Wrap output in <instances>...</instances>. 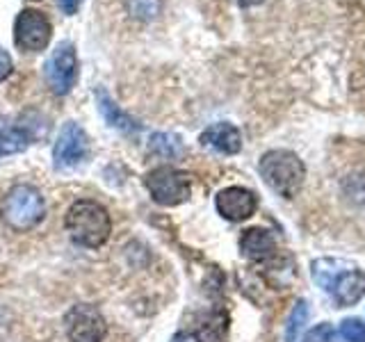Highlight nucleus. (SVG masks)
<instances>
[{
    "mask_svg": "<svg viewBox=\"0 0 365 342\" xmlns=\"http://www.w3.org/2000/svg\"><path fill=\"white\" fill-rule=\"evenodd\" d=\"M64 228L78 247L98 249L110 239L112 219L98 201L80 199L66 210Z\"/></svg>",
    "mask_w": 365,
    "mask_h": 342,
    "instance_id": "1",
    "label": "nucleus"
},
{
    "mask_svg": "<svg viewBox=\"0 0 365 342\" xmlns=\"http://www.w3.org/2000/svg\"><path fill=\"white\" fill-rule=\"evenodd\" d=\"M258 171H260V178L265 180V185L283 199L297 197L306 178L304 162L292 151H285V148L267 151L260 157Z\"/></svg>",
    "mask_w": 365,
    "mask_h": 342,
    "instance_id": "2",
    "label": "nucleus"
},
{
    "mask_svg": "<svg viewBox=\"0 0 365 342\" xmlns=\"http://www.w3.org/2000/svg\"><path fill=\"white\" fill-rule=\"evenodd\" d=\"M313 276L327 292L334 294L338 306H354L365 296V274L356 267L345 269L340 260H315Z\"/></svg>",
    "mask_w": 365,
    "mask_h": 342,
    "instance_id": "3",
    "label": "nucleus"
},
{
    "mask_svg": "<svg viewBox=\"0 0 365 342\" xmlns=\"http://www.w3.org/2000/svg\"><path fill=\"white\" fill-rule=\"evenodd\" d=\"M0 214L7 228L16 233H28L34 226H39L46 217V201L41 192L32 185H14L3 199Z\"/></svg>",
    "mask_w": 365,
    "mask_h": 342,
    "instance_id": "4",
    "label": "nucleus"
},
{
    "mask_svg": "<svg viewBox=\"0 0 365 342\" xmlns=\"http://www.w3.org/2000/svg\"><path fill=\"white\" fill-rule=\"evenodd\" d=\"M144 182L151 199L165 208H174L192 197V176L176 167H158L148 171Z\"/></svg>",
    "mask_w": 365,
    "mask_h": 342,
    "instance_id": "5",
    "label": "nucleus"
},
{
    "mask_svg": "<svg viewBox=\"0 0 365 342\" xmlns=\"http://www.w3.org/2000/svg\"><path fill=\"white\" fill-rule=\"evenodd\" d=\"M66 336L71 342H103L108 333L106 317L91 304H76L64 315Z\"/></svg>",
    "mask_w": 365,
    "mask_h": 342,
    "instance_id": "6",
    "label": "nucleus"
},
{
    "mask_svg": "<svg viewBox=\"0 0 365 342\" xmlns=\"http://www.w3.org/2000/svg\"><path fill=\"white\" fill-rule=\"evenodd\" d=\"M53 26L39 9H23L14 21V41L21 51L39 53L51 43Z\"/></svg>",
    "mask_w": 365,
    "mask_h": 342,
    "instance_id": "7",
    "label": "nucleus"
},
{
    "mask_svg": "<svg viewBox=\"0 0 365 342\" xmlns=\"http://www.w3.org/2000/svg\"><path fill=\"white\" fill-rule=\"evenodd\" d=\"M78 78V57L73 43L62 41L51 53L48 62H46V80L55 96H66L73 89Z\"/></svg>",
    "mask_w": 365,
    "mask_h": 342,
    "instance_id": "8",
    "label": "nucleus"
},
{
    "mask_svg": "<svg viewBox=\"0 0 365 342\" xmlns=\"http://www.w3.org/2000/svg\"><path fill=\"white\" fill-rule=\"evenodd\" d=\"M87 155H89V137H87V133L80 128L76 121H68L60 130V135H57V140H55V148H53L55 167L60 171L76 169L78 165L85 162Z\"/></svg>",
    "mask_w": 365,
    "mask_h": 342,
    "instance_id": "9",
    "label": "nucleus"
},
{
    "mask_svg": "<svg viewBox=\"0 0 365 342\" xmlns=\"http://www.w3.org/2000/svg\"><path fill=\"white\" fill-rule=\"evenodd\" d=\"M215 208L226 222H245L258 208L256 194L247 187H226L215 197Z\"/></svg>",
    "mask_w": 365,
    "mask_h": 342,
    "instance_id": "10",
    "label": "nucleus"
},
{
    "mask_svg": "<svg viewBox=\"0 0 365 342\" xmlns=\"http://www.w3.org/2000/svg\"><path fill=\"white\" fill-rule=\"evenodd\" d=\"M199 142L201 146L212 148V151L222 155H235L240 153V148H242V135H240V130L233 123L220 121V123L208 125V128L201 133Z\"/></svg>",
    "mask_w": 365,
    "mask_h": 342,
    "instance_id": "11",
    "label": "nucleus"
},
{
    "mask_svg": "<svg viewBox=\"0 0 365 342\" xmlns=\"http://www.w3.org/2000/svg\"><path fill=\"white\" fill-rule=\"evenodd\" d=\"M242 256L251 262H269L277 258V239L265 228H249L240 237Z\"/></svg>",
    "mask_w": 365,
    "mask_h": 342,
    "instance_id": "12",
    "label": "nucleus"
},
{
    "mask_svg": "<svg viewBox=\"0 0 365 342\" xmlns=\"http://www.w3.org/2000/svg\"><path fill=\"white\" fill-rule=\"evenodd\" d=\"M96 100H98V112H101V117L106 119L114 130H119V133H123V135H135V133H140L142 128H140V123H137L133 117H128L117 103H114L112 98H110V94L108 91H103V89H98L96 91Z\"/></svg>",
    "mask_w": 365,
    "mask_h": 342,
    "instance_id": "13",
    "label": "nucleus"
},
{
    "mask_svg": "<svg viewBox=\"0 0 365 342\" xmlns=\"http://www.w3.org/2000/svg\"><path fill=\"white\" fill-rule=\"evenodd\" d=\"M148 151L158 157H167V160H174L180 157L185 153V144L178 135H171V133H153L151 140H148Z\"/></svg>",
    "mask_w": 365,
    "mask_h": 342,
    "instance_id": "14",
    "label": "nucleus"
},
{
    "mask_svg": "<svg viewBox=\"0 0 365 342\" xmlns=\"http://www.w3.org/2000/svg\"><path fill=\"white\" fill-rule=\"evenodd\" d=\"M30 146V137L26 130L11 128V125H0V157L23 153Z\"/></svg>",
    "mask_w": 365,
    "mask_h": 342,
    "instance_id": "15",
    "label": "nucleus"
},
{
    "mask_svg": "<svg viewBox=\"0 0 365 342\" xmlns=\"http://www.w3.org/2000/svg\"><path fill=\"white\" fill-rule=\"evenodd\" d=\"M306 322H308V304L304 299H299L292 306L288 324H285V342H297V338H299V333L304 331Z\"/></svg>",
    "mask_w": 365,
    "mask_h": 342,
    "instance_id": "16",
    "label": "nucleus"
},
{
    "mask_svg": "<svg viewBox=\"0 0 365 342\" xmlns=\"http://www.w3.org/2000/svg\"><path fill=\"white\" fill-rule=\"evenodd\" d=\"M128 9L135 19L153 21L160 14V0H128Z\"/></svg>",
    "mask_w": 365,
    "mask_h": 342,
    "instance_id": "17",
    "label": "nucleus"
},
{
    "mask_svg": "<svg viewBox=\"0 0 365 342\" xmlns=\"http://www.w3.org/2000/svg\"><path fill=\"white\" fill-rule=\"evenodd\" d=\"M340 333L347 342H365V324L356 317L342 319L340 322Z\"/></svg>",
    "mask_w": 365,
    "mask_h": 342,
    "instance_id": "18",
    "label": "nucleus"
},
{
    "mask_svg": "<svg viewBox=\"0 0 365 342\" xmlns=\"http://www.w3.org/2000/svg\"><path fill=\"white\" fill-rule=\"evenodd\" d=\"M304 342H340L336 328L331 324H317L315 328H311V333H306Z\"/></svg>",
    "mask_w": 365,
    "mask_h": 342,
    "instance_id": "19",
    "label": "nucleus"
},
{
    "mask_svg": "<svg viewBox=\"0 0 365 342\" xmlns=\"http://www.w3.org/2000/svg\"><path fill=\"white\" fill-rule=\"evenodd\" d=\"M14 71V62H11V55L0 46V83H5V80L11 76Z\"/></svg>",
    "mask_w": 365,
    "mask_h": 342,
    "instance_id": "20",
    "label": "nucleus"
},
{
    "mask_svg": "<svg viewBox=\"0 0 365 342\" xmlns=\"http://www.w3.org/2000/svg\"><path fill=\"white\" fill-rule=\"evenodd\" d=\"M80 3H83V0H57V5H60V9L64 11L66 16H73L76 11L80 9Z\"/></svg>",
    "mask_w": 365,
    "mask_h": 342,
    "instance_id": "21",
    "label": "nucleus"
},
{
    "mask_svg": "<svg viewBox=\"0 0 365 342\" xmlns=\"http://www.w3.org/2000/svg\"><path fill=\"white\" fill-rule=\"evenodd\" d=\"M171 342H201V338L197 333H190V331H182V333L174 336Z\"/></svg>",
    "mask_w": 365,
    "mask_h": 342,
    "instance_id": "22",
    "label": "nucleus"
},
{
    "mask_svg": "<svg viewBox=\"0 0 365 342\" xmlns=\"http://www.w3.org/2000/svg\"><path fill=\"white\" fill-rule=\"evenodd\" d=\"M237 3L242 5V7H254V5H260L262 0H237Z\"/></svg>",
    "mask_w": 365,
    "mask_h": 342,
    "instance_id": "23",
    "label": "nucleus"
}]
</instances>
